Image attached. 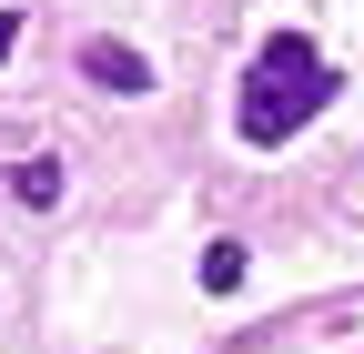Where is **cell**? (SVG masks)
<instances>
[{
    "mask_svg": "<svg viewBox=\"0 0 364 354\" xmlns=\"http://www.w3.org/2000/svg\"><path fill=\"white\" fill-rule=\"evenodd\" d=\"M334 102V61L314 51L304 31H273L263 51H253V71H243V102H233V132L253 152H273V142H294V132Z\"/></svg>",
    "mask_w": 364,
    "mask_h": 354,
    "instance_id": "1",
    "label": "cell"
},
{
    "mask_svg": "<svg viewBox=\"0 0 364 354\" xmlns=\"http://www.w3.org/2000/svg\"><path fill=\"white\" fill-rule=\"evenodd\" d=\"M81 71L102 81V92H152V61L132 51V41H81Z\"/></svg>",
    "mask_w": 364,
    "mask_h": 354,
    "instance_id": "2",
    "label": "cell"
},
{
    "mask_svg": "<svg viewBox=\"0 0 364 354\" xmlns=\"http://www.w3.org/2000/svg\"><path fill=\"white\" fill-rule=\"evenodd\" d=\"M11 193H21L31 213H51V203H61V162H51V152H31V162L11 172Z\"/></svg>",
    "mask_w": 364,
    "mask_h": 354,
    "instance_id": "3",
    "label": "cell"
},
{
    "mask_svg": "<svg viewBox=\"0 0 364 354\" xmlns=\"http://www.w3.org/2000/svg\"><path fill=\"white\" fill-rule=\"evenodd\" d=\"M243 274H253L243 243H213V253H203V284H213V294H243Z\"/></svg>",
    "mask_w": 364,
    "mask_h": 354,
    "instance_id": "4",
    "label": "cell"
},
{
    "mask_svg": "<svg viewBox=\"0 0 364 354\" xmlns=\"http://www.w3.org/2000/svg\"><path fill=\"white\" fill-rule=\"evenodd\" d=\"M11 41H21V11H0V61H11Z\"/></svg>",
    "mask_w": 364,
    "mask_h": 354,
    "instance_id": "5",
    "label": "cell"
}]
</instances>
